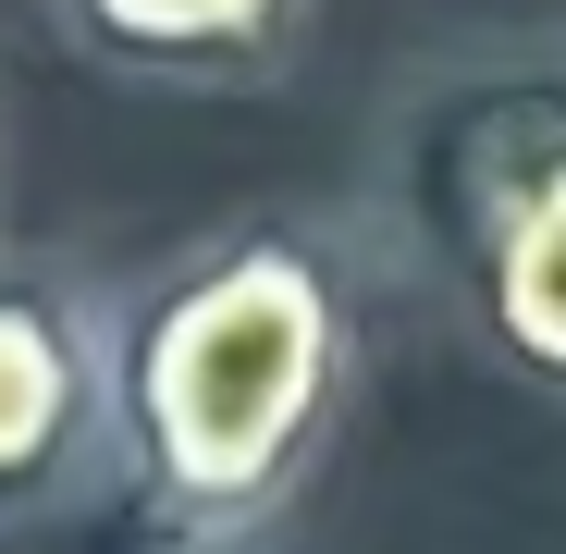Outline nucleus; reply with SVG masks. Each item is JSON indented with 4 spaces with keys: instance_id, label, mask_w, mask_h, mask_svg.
<instances>
[{
    "instance_id": "39448f33",
    "label": "nucleus",
    "mask_w": 566,
    "mask_h": 554,
    "mask_svg": "<svg viewBox=\"0 0 566 554\" xmlns=\"http://www.w3.org/2000/svg\"><path fill=\"white\" fill-rule=\"evenodd\" d=\"M160 554H198V542H160ZM234 554H271V542H234Z\"/></svg>"
},
{
    "instance_id": "423d86ee",
    "label": "nucleus",
    "mask_w": 566,
    "mask_h": 554,
    "mask_svg": "<svg viewBox=\"0 0 566 554\" xmlns=\"http://www.w3.org/2000/svg\"><path fill=\"white\" fill-rule=\"evenodd\" d=\"M0 198H13V160H0Z\"/></svg>"
},
{
    "instance_id": "f03ea898",
    "label": "nucleus",
    "mask_w": 566,
    "mask_h": 554,
    "mask_svg": "<svg viewBox=\"0 0 566 554\" xmlns=\"http://www.w3.org/2000/svg\"><path fill=\"white\" fill-rule=\"evenodd\" d=\"M407 247L505 369L566 395V62H481L395 124Z\"/></svg>"
},
{
    "instance_id": "f257e3e1",
    "label": "nucleus",
    "mask_w": 566,
    "mask_h": 554,
    "mask_svg": "<svg viewBox=\"0 0 566 554\" xmlns=\"http://www.w3.org/2000/svg\"><path fill=\"white\" fill-rule=\"evenodd\" d=\"M369 369V259L321 210H247L112 284L124 493L160 542H271Z\"/></svg>"
},
{
    "instance_id": "20e7f679",
    "label": "nucleus",
    "mask_w": 566,
    "mask_h": 554,
    "mask_svg": "<svg viewBox=\"0 0 566 554\" xmlns=\"http://www.w3.org/2000/svg\"><path fill=\"white\" fill-rule=\"evenodd\" d=\"M62 38L136 86H259L308 50L321 0H50Z\"/></svg>"
},
{
    "instance_id": "7ed1b4c3",
    "label": "nucleus",
    "mask_w": 566,
    "mask_h": 554,
    "mask_svg": "<svg viewBox=\"0 0 566 554\" xmlns=\"http://www.w3.org/2000/svg\"><path fill=\"white\" fill-rule=\"evenodd\" d=\"M124 493L112 296L62 259L0 247V530H50Z\"/></svg>"
}]
</instances>
